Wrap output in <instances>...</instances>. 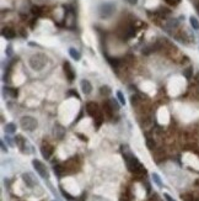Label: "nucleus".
<instances>
[{
	"label": "nucleus",
	"mask_w": 199,
	"mask_h": 201,
	"mask_svg": "<svg viewBox=\"0 0 199 201\" xmlns=\"http://www.w3.org/2000/svg\"><path fill=\"white\" fill-rule=\"evenodd\" d=\"M47 64V57L43 53H36L29 59V66L34 72H41Z\"/></svg>",
	"instance_id": "1"
},
{
	"label": "nucleus",
	"mask_w": 199,
	"mask_h": 201,
	"mask_svg": "<svg viewBox=\"0 0 199 201\" xmlns=\"http://www.w3.org/2000/svg\"><path fill=\"white\" fill-rule=\"evenodd\" d=\"M116 12V5L113 2H102L99 7V15L101 19H109Z\"/></svg>",
	"instance_id": "2"
},
{
	"label": "nucleus",
	"mask_w": 199,
	"mask_h": 201,
	"mask_svg": "<svg viewBox=\"0 0 199 201\" xmlns=\"http://www.w3.org/2000/svg\"><path fill=\"white\" fill-rule=\"evenodd\" d=\"M20 126L22 127V130L31 132V131H34L37 129L38 122L32 116H22L20 119Z\"/></svg>",
	"instance_id": "3"
},
{
	"label": "nucleus",
	"mask_w": 199,
	"mask_h": 201,
	"mask_svg": "<svg viewBox=\"0 0 199 201\" xmlns=\"http://www.w3.org/2000/svg\"><path fill=\"white\" fill-rule=\"evenodd\" d=\"M32 166H33V168L36 169V171L39 174L41 178H43V179H48V178H49V171H48V169L46 168V166H44L41 161L33 159Z\"/></svg>",
	"instance_id": "4"
},
{
	"label": "nucleus",
	"mask_w": 199,
	"mask_h": 201,
	"mask_svg": "<svg viewBox=\"0 0 199 201\" xmlns=\"http://www.w3.org/2000/svg\"><path fill=\"white\" fill-rule=\"evenodd\" d=\"M22 180L25 181V184L29 186V188H33V186H36L38 183H37V180L34 179V176H33L31 173H24L22 174Z\"/></svg>",
	"instance_id": "5"
},
{
	"label": "nucleus",
	"mask_w": 199,
	"mask_h": 201,
	"mask_svg": "<svg viewBox=\"0 0 199 201\" xmlns=\"http://www.w3.org/2000/svg\"><path fill=\"white\" fill-rule=\"evenodd\" d=\"M80 85H81V90H82V93H84L85 95L91 94V91H92V85H91V83H90L87 79H82L81 83H80Z\"/></svg>",
	"instance_id": "6"
},
{
	"label": "nucleus",
	"mask_w": 199,
	"mask_h": 201,
	"mask_svg": "<svg viewBox=\"0 0 199 201\" xmlns=\"http://www.w3.org/2000/svg\"><path fill=\"white\" fill-rule=\"evenodd\" d=\"M64 134H65V129H64L62 125L57 124V125L54 126V136H55L58 139H62V138L64 137Z\"/></svg>",
	"instance_id": "7"
},
{
	"label": "nucleus",
	"mask_w": 199,
	"mask_h": 201,
	"mask_svg": "<svg viewBox=\"0 0 199 201\" xmlns=\"http://www.w3.org/2000/svg\"><path fill=\"white\" fill-rule=\"evenodd\" d=\"M64 70H65L68 79H69L70 82H71V80H74V78H75V74H74V72H73V68H71V66H70V63H69V62H64Z\"/></svg>",
	"instance_id": "8"
},
{
	"label": "nucleus",
	"mask_w": 199,
	"mask_h": 201,
	"mask_svg": "<svg viewBox=\"0 0 199 201\" xmlns=\"http://www.w3.org/2000/svg\"><path fill=\"white\" fill-rule=\"evenodd\" d=\"M86 111L89 112V115H91V116H95V115L97 114V111H99V109H97V105H96L95 102H89V104L86 105Z\"/></svg>",
	"instance_id": "9"
},
{
	"label": "nucleus",
	"mask_w": 199,
	"mask_h": 201,
	"mask_svg": "<svg viewBox=\"0 0 199 201\" xmlns=\"http://www.w3.org/2000/svg\"><path fill=\"white\" fill-rule=\"evenodd\" d=\"M52 152H53V149H52V147H49V146H43V147L41 148V153H42L43 158H46V159H49Z\"/></svg>",
	"instance_id": "10"
},
{
	"label": "nucleus",
	"mask_w": 199,
	"mask_h": 201,
	"mask_svg": "<svg viewBox=\"0 0 199 201\" xmlns=\"http://www.w3.org/2000/svg\"><path fill=\"white\" fill-rule=\"evenodd\" d=\"M69 54H70V57H71L74 61H80V59H81V53H80L77 49H75L74 47L69 48Z\"/></svg>",
	"instance_id": "11"
},
{
	"label": "nucleus",
	"mask_w": 199,
	"mask_h": 201,
	"mask_svg": "<svg viewBox=\"0 0 199 201\" xmlns=\"http://www.w3.org/2000/svg\"><path fill=\"white\" fill-rule=\"evenodd\" d=\"M2 36L5 37V38H7V40H12L16 34L14 32V30H11V29H4L2 30Z\"/></svg>",
	"instance_id": "12"
},
{
	"label": "nucleus",
	"mask_w": 199,
	"mask_h": 201,
	"mask_svg": "<svg viewBox=\"0 0 199 201\" xmlns=\"http://www.w3.org/2000/svg\"><path fill=\"white\" fill-rule=\"evenodd\" d=\"M5 132L9 134H12L16 132V125L15 124H12V122H10V124H6L5 125Z\"/></svg>",
	"instance_id": "13"
},
{
	"label": "nucleus",
	"mask_w": 199,
	"mask_h": 201,
	"mask_svg": "<svg viewBox=\"0 0 199 201\" xmlns=\"http://www.w3.org/2000/svg\"><path fill=\"white\" fill-rule=\"evenodd\" d=\"M151 178H153L154 183H155L157 186H160V188H162V186H164L162 180H161V178H160V175H159L157 173H153V174H151Z\"/></svg>",
	"instance_id": "14"
},
{
	"label": "nucleus",
	"mask_w": 199,
	"mask_h": 201,
	"mask_svg": "<svg viewBox=\"0 0 199 201\" xmlns=\"http://www.w3.org/2000/svg\"><path fill=\"white\" fill-rule=\"evenodd\" d=\"M189 22H191V26H192L194 30L199 31V20L196 17V16H191V17H189Z\"/></svg>",
	"instance_id": "15"
},
{
	"label": "nucleus",
	"mask_w": 199,
	"mask_h": 201,
	"mask_svg": "<svg viewBox=\"0 0 199 201\" xmlns=\"http://www.w3.org/2000/svg\"><path fill=\"white\" fill-rule=\"evenodd\" d=\"M183 75L187 78V79H189L192 75H193V68L192 67H188L184 69V72H183Z\"/></svg>",
	"instance_id": "16"
},
{
	"label": "nucleus",
	"mask_w": 199,
	"mask_h": 201,
	"mask_svg": "<svg viewBox=\"0 0 199 201\" xmlns=\"http://www.w3.org/2000/svg\"><path fill=\"white\" fill-rule=\"evenodd\" d=\"M116 94H117V98H118V100H119V102H121V105H126V99H124L123 93H122L121 90H118Z\"/></svg>",
	"instance_id": "17"
},
{
	"label": "nucleus",
	"mask_w": 199,
	"mask_h": 201,
	"mask_svg": "<svg viewBox=\"0 0 199 201\" xmlns=\"http://www.w3.org/2000/svg\"><path fill=\"white\" fill-rule=\"evenodd\" d=\"M5 91H7V93L10 94V96H12V98H16V96H17V90H16V89L6 88V89H5Z\"/></svg>",
	"instance_id": "18"
},
{
	"label": "nucleus",
	"mask_w": 199,
	"mask_h": 201,
	"mask_svg": "<svg viewBox=\"0 0 199 201\" xmlns=\"http://www.w3.org/2000/svg\"><path fill=\"white\" fill-rule=\"evenodd\" d=\"M146 146H148L149 149H153V148L155 147V141H154L153 138H148V139H146Z\"/></svg>",
	"instance_id": "19"
},
{
	"label": "nucleus",
	"mask_w": 199,
	"mask_h": 201,
	"mask_svg": "<svg viewBox=\"0 0 199 201\" xmlns=\"http://www.w3.org/2000/svg\"><path fill=\"white\" fill-rule=\"evenodd\" d=\"M100 91H101L102 95H104V93H106V94H109V93H111V89H109L108 86H102V88L100 89Z\"/></svg>",
	"instance_id": "20"
},
{
	"label": "nucleus",
	"mask_w": 199,
	"mask_h": 201,
	"mask_svg": "<svg viewBox=\"0 0 199 201\" xmlns=\"http://www.w3.org/2000/svg\"><path fill=\"white\" fill-rule=\"evenodd\" d=\"M54 173L58 175V176H60L62 175V168L59 167V166H57V167H54Z\"/></svg>",
	"instance_id": "21"
},
{
	"label": "nucleus",
	"mask_w": 199,
	"mask_h": 201,
	"mask_svg": "<svg viewBox=\"0 0 199 201\" xmlns=\"http://www.w3.org/2000/svg\"><path fill=\"white\" fill-rule=\"evenodd\" d=\"M62 194H63V196L65 198L66 200H73V196H70V195L66 193L65 190H63V189H62Z\"/></svg>",
	"instance_id": "22"
},
{
	"label": "nucleus",
	"mask_w": 199,
	"mask_h": 201,
	"mask_svg": "<svg viewBox=\"0 0 199 201\" xmlns=\"http://www.w3.org/2000/svg\"><path fill=\"white\" fill-rule=\"evenodd\" d=\"M164 198L166 199V201H176L173 198H172V196H171V195H170V194H167V193H165V194H164Z\"/></svg>",
	"instance_id": "23"
},
{
	"label": "nucleus",
	"mask_w": 199,
	"mask_h": 201,
	"mask_svg": "<svg viewBox=\"0 0 199 201\" xmlns=\"http://www.w3.org/2000/svg\"><path fill=\"white\" fill-rule=\"evenodd\" d=\"M111 104H112V107H113L114 110H118V109H119V106H118V104H117V101L116 100L112 99V100H111Z\"/></svg>",
	"instance_id": "24"
},
{
	"label": "nucleus",
	"mask_w": 199,
	"mask_h": 201,
	"mask_svg": "<svg viewBox=\"0 0 199 201\" xmlns=\"http://www.w3.org/2000/svg\"><path fill=\"white\" fill-rule=\"evenodd\" d=\"M68 94H69V95H71V96H76V98H77V93H76V90H69V91H68Z\"/></svg>",
	"instance_id": "25"
},
{
	"label": "nucleus",
	"mask_w": 199,
	"mask_h": 201,
	"mask_svg": "<svg viewBox=\"0 0 199 201\" xmlns=\"http://www.w3.org/2000/svg\"><path fill=\"white\" fill-rule=\"evenodd\" d=\"M0 146H1V151H2V152H7V147L5 146V143H4L2 141H1V143H0Z\"/></svg>",
	"instance_id": "26"
},
{
	"label": "nucleus",
	"mask_w": 199,
	"mask_h": 201,
	"mask_svg": "<svg viewBox=\"0 0 199 201\" xmlns=\"http://www.w3.org/2000/svg\"><path fill=\"white\" fill-rule=\"evenodd\" d=\"M126 1H127V2L129 4V5H136L139 0H126Z\"/></svg>",
	"instance_id": "27"
},
{
	"label": "nucleus",
	"mask_w": 199,
	"mask_h": 201,
	"mask_svg": "<svg viewBox=\"0 0 199 201\" xmlns=\"http://www.w3.org/2000/svg\"><path fill=\"white\" fill-rule=\"evenodd\" d=\"M6 141H7V143H9V144H10V146H11V147H12V146H14V143H12V141H11V139H10V137H6Z\"/></svg>",
	"instance_id": "28"
},
{
	"label": "nucleus",
	"mask_w": 199,
	"mask_h": 201,
	"mask_svg": "<svg viewBox=\"0 0 199 201\" xmlns=\"http://www.w3.org/2000/svg\"><path fill=\"white\" fill-rule=\"evenodd\" d=\"M7 54H9V56L11 54V47H9V48H7Z\"/></svg>",
	"instance_id": "29"
},
{
	"label": "nucleus",
	"mask_w": 199,
	"mask_h": 201,
	"mask_svg": "<svg viewBox=\"0 0 199 201\" xmlns=\"http://www.w3.org/2000/svg\"><path fill=\"white\" fill-rule=\"evenodd\" d=\"M193 201H199V200H193Z\"/></svg>",
	"instance_id": "30"
}]
</instances>
